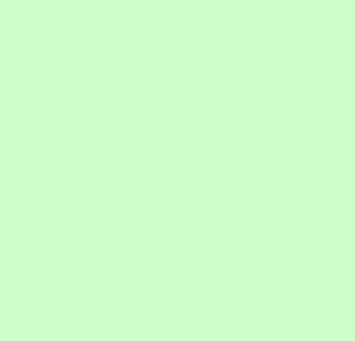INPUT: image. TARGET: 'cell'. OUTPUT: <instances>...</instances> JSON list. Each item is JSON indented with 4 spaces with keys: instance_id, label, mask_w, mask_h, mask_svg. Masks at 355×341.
<instances>
[]
</instances>
